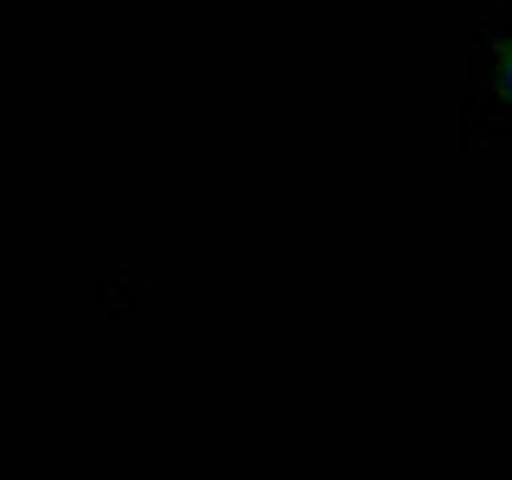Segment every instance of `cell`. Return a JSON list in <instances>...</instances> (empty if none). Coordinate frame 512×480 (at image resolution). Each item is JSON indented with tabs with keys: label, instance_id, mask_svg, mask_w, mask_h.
Masks as SVG:
<instances>
[{
	"label": "cell",
	"instance_id": "cell-1",
	"mask_svg": "<svg viewBox=\"0 0 512 480\" xmlns=\"http://www.w3.org/2000/svg\"><path fill=\"white\" fill-rule=\"evenodd\" d=\"M500 96H506V103H512V39L500 45Z\"/></svg>",
	"mask_w": 512,
	"mask_h": 480
}]
</instances>
